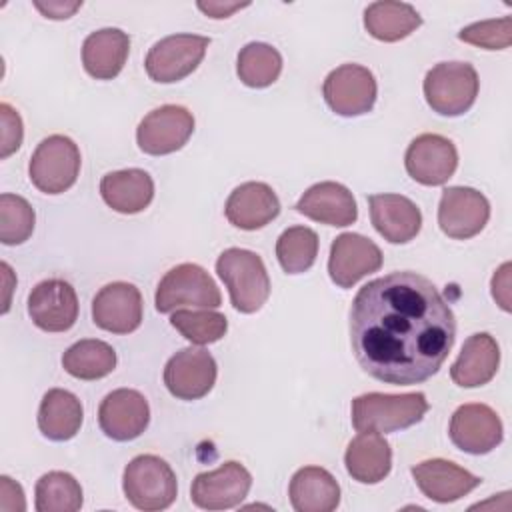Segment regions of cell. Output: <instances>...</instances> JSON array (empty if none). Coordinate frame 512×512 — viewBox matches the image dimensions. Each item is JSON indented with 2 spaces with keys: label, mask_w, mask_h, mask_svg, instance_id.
<instances>
[{
  "label": "cell",
  "mask_w": 512,
  "mask_h": 512,
  "mask_svg": "<svg viewBox=\"0 0 512 512\" xmlns=\"http://www.w3.org/2000/svg\"><path fill=\"white\" fill-rule=\"evenodd\" d=\"M216 374L214 356L204 348L188 346L166 362L164 384L178 400H198L212 390Z\"/></svg>",
  "instance_id": "obj_12"
},
{
  "label": "cell",
  "mask_w": 512,
  "mask_h": 512,
  "mask_svg": "<svg viewBox=\"0 0 512 512\" xmlns=\"http://www.w3.org/2000/svg\"><path fill=\"white\" fill-rule=\"evenodd\" d=\"M34 496L38 512H76L82 508V486L72 474L62 470L40 476Z\"/></svg>",
  "instance_id": "obj_33"
},
{
  "label": "cell",
  "mask_w": 512,
  "mask_h": 512,
  "mask_svg": "<svg viewBox=\"0 0 512 512\" xmlns=\"http://www.w3.org/2000/svg\"><path fill=\"white\" fill-rule=\"evenodd\" d=\"M150 422L148 400L132 388H118L106 394L98 408V424L102 432L116 440L128 442L138 438Z\"/></svg>",
  "instance_id": "obj_18"
},
{
  "label": "cell",
  "mask_w": 512,
  "mask_h": 512,
  "mask_svg": "<svg viewBox=\"0 0 512 512\" xmlns=\"http://www.w3.org/2000/svg\"><path fill=\"white\" fill-rule=\"evenodd\" d=\"M34 6H36L46 18L64 20V18H70V16L82 6V2H72V4H66V2H48V4L36 2Z\"/></svg>",
  "instance_id": "obj_41"
},
{
  "label": "cell",
  "mask_w": 512,
  "mask_h": 512,
  "mask_svg": "<svg viewBox=\"0 0 512 512\" xmlns=\"http://www.w3.org/2000/svg\"><path fill=\"white\" fill-rule=\"evenodd\" d=\"M0 158H8L22 144L24 128L20 114L6 102L0 104Z\"/></svg>",
  "instance_id": "obj_38"
},
{
  "label": "cell",
  "mask_w": 512,
  "mask_h": 512,
  "mask_svg": "<svg viewBox=\"0 0 512 512\" xmlns=\"http://www.w3.org/2000/svg\"><path fill=\"white\" fill-rule=\"evenodd\" d=\"M288 496L296 512H332L340 504V486L328 470L304 466L292 476Z\"/></svg>",
  "instance_id": "obj_26"
},
{
  "label": "cell",
  "mask_w": 512,
  "mask_h": 512,
  "mask_svg": "<svg viewBox=\"0 0 512 512\" xmlns=\"http://www.w3.org/2000/svg\"><path fill=\"white\" fill-rule=\"evenodd\" d=\"M318 256V234L308 226L286 228L276 242V258L284 272L302 274Z\"/></svg>",
  "instance_id": "obj_34"
},
{
  "label": "cell",
  "mask_w": 512,
  "mask_h": 512,
  "mask_svg": "<svg viewBox=\"0 0 512 512\" xmlns=\"http://www.w3.org/2000/svg\"><path fill=\"white\" fill-rule=\"evenodd\" d=\"M490 218L486 196L468 186H450L438 204V226L454 240H468L480 234Z\"/></svg>",
  "instance_id": "obj_11"
},
{
  "label": "cell",
  "mask_w": 512,
  "mask_h": 512,
  "mask_svg": "<svg viewBox=\"0 0 512 512\" xmlns=\"http://www.w3.org/2000/svg\"><path fill=\"white\" fill-rule=\"evenodd\" d=\"M370 220L390 244H406L422 228L420 208L402 194H370Z\"/></svg>",
  "instance_id": "obj_20"
},
{
  "label": "cell",
  "mask_w": 512,
  "mask_h": 512,
  "mask_svg": "<svg viewBox=\"0 0 512 512\" xmlns=\"http://www.w3.org/2000/svg\"><path fill=\"white\" fill-rule=\"evenodd\" d=\"M510 270L512 264L504 262L492 276V296L504 312H510Z\"/></svg>",
  "instance_id": "obj_40"
},
{
  "label": "cell",
  "mask_w": 512,
  "mask_h": 512,
  "mask_svg": "<svg viewBox=\"0 0 512 512\" xmlns=\"http://www.w3.org/2000/svg\"><path fill=\"white\" fill-rule=\"evenodd\" d=\"M210 38L198 34H172L158 40L146 54L144 68L154 82L172 84L190 76L202 62Z\"/></svg>",
  "instance_id": "obj_8"
},
{
  "label": "cell",
  "mask_w": 512,
  "mask_h": 512,
  "mask_svg": "<svg viewBox=\"0 0 512 512\" xmlns=\"http://www.w3.org/2000/svg\"><path fill=\"white\" fill-rule=\"evenodd\" d=\"M500 348L496 340L478 332L466 338L456 362L450 368V378L462 388H478L488 384L498 370Z\"/></svg>",
  "instance_id": "obj_24"
},
{
  "label": "cell",
  "mask_w": 512,
  "mask_h": 512,
  "mask_svg": "<svg viewBox=\"0 0 512 512\" xmlns=\"http://www.w3.org/2000/svg\"><path fill=\"white\" fill-rule=\"evenodd\" d=\"M224 214L240 230H258L280 214V200L268 184L244 182L228 196Z\"/></svg>",
  "instance_id": "obj_22"
},
{
  "label": "cell",
  "mask_w": 512,
  "mask_h": 512,
  "mask_svg": "<svg viewBox=\"0 0 512 512\" xmlns=\"http://www.w3.org/2000/svg\"><path fill=\"white\" fill-rule=\"evenodd\" d=\"M28 314L44 332H66L78 318L76 290L60 278L42 280L28 296Z\"/></svg>",
  "instance_id": "obj_17"
},
{
  "label": "cell",
  "mask_w": 512,
  "mask_h": 512,
  "mask_svg": "<svg viewBox=\"0 0 512 512\" xmlns=\"http://www.w3.org/2000/svg\"><path fill=\"white\" fill-rule=\"evenodd\" d=\"M216 272L230 292L232 306L242 314L258 312L270 296V278L262 258L244 248H228L216 260Z\"/></svg>",
  "instance_id": "obj_3"
},
{
  "label": "cell",
  "mask_w": 512,
  "mask_h": 512,
  "mask_svg": "<svg viewBox=\"0 0 512 512\" xmlns=\"http://www.w3.org/2000/svg\"><path fill=\"white\" fill-rule=\"evenodd\" d=\"M412 476L420 492L440 504L460 500L482 482L478 476L444 458H432L412 466Z\"/></svg>",
  "instance_id": "obj_21"
},
{
  "label": "cell",
  "mask_w": 512,
  "mask_h": 512,
  "mask_svg": "<svg viewBox=\"0 0 512 512\" xmlns=\"http://www.w3.org/2000/svg\"><path fill=\"white\" fill-rule=\"evenodd\" d=\"M246 6L248 2H198V8L210 18H228Z\"/></svg>",
  "instance_id": "obj_42"
},
{
  "label": "cell",
  "mask_w": 512,
  "mask_h": 512,
  "mask_svg": "<svg viewBox=\"0 0 512 512\" xmlns=\"http://www.w3.org/2000/svg\"><path fill=\"white\" fill-rule=\"evenodd\" d=\"M296 210L306 218L328 226H350L358 218L352 192L338 182H318L310 186L298 200Z\"/></svg>",
  "instance_id": "obj_23"
},
{
  "label": "cell",
  "mask_w": 512,
  "mask_h": 512,
  "mask_svg": "<svg viewBox=\"0 0 512 512\" xmlns=\"http://www.w3.org/2000/svg\"><path fill=\"white\" fill-rule=\"evenodd\" d=\"M344 464L348 474L360 484H378L390 474L392 450L378 432H360L350 440Z\"/></svg>",
  "instance_id": "obj_28"
},
{
  "label": "cell",
  "mask_w": 512,
  "mask_h": 512,
  "mask_svg": "<svg viewBox=\"0 0 512 512\" xmlns=\"http://www.w3.org/2000/svg\"><path fill=\"white\" fill-rule=\"evenodd\" d=\"M102 200L120 214H138L154 198V180L140 168L108 172L100 180Z\"/></svg>",
  "instance_id": "obj_27"
},
{
  "label": "cell",
  "mask_w": 512,
  "mask_h": 512,
  "mask_svg": "<svg viewBox=\"0 0 512 512\" xmlns=\"http://www.w3.org/2000/svg\"><path fill=\"white\" fill-rule=\"evenodd\" d=\"M238 78L250 88H266L274 84L282 72L280 52L264 42H250L238 52Z\"/></svg>",
  "instance_id": "obj_32"
},
{
  "label": "cell",
  "mask_w": 512,
  "mask_h": 512,
  "mask_svg": "<svg viewBox=\"0 0 512 512\" xmlns=\"http://www.w3.org/2000/svg\"><path fill=\"white\" fill-rule=\"evenodd\" d=\"M478 74L468 62H440L426 72L424 98L442 116H462L478 96Z\"/></svg>",
  "instance_id": "obj_5"
},
{
  "label": "cell",
  "mask_w": 512,
  "mask_h": 512,
  "mask_svg": "<svg viewBox=\"0 0 512 512\" xmlns=\"http://www.w3.org/2000/svg\"><path fill=\"white\" fill-rule=\"evenodd\" d=\"M452 308L426 276L390 272L364 284L350 308V344L360 368L394 386L434 376L454 346Z\"/></svg>",
  "instance_id": "obj_1"
},
{
  "label": "cell",
  "mask_w": 512,
  "mask_h": 512,
  "mask_svg": "<svg viewBox=\"0 0 512 512\" xmlns=\"http://www.w3.org/2000/svg\"><path fill=\"white\" fill-rule=\"evenodd\" d=\"M322 94L332 112L352 118L372 110L378 86L368 68L360 64H342L326 76Z\"/></svg>",
  "instance_id": "obj_9"
},
{
  "label": "cell",
  "mask_w": 512,
  "mask_h": 512,
  "mask_svg": "<svg viewBox=\"0 0 512 512\" xmlns=\"http://www.w3.org/2000/svg\"><path fill=\"white\" fill-rule=\"evenodd\" d=\"M0 510L2 512H24L26 500L22 486L10 476H0Z\"/></svg>",
  "instance_id": "obj_39"
},
{
  "label": "cell",
  "mask_w": 512,
  "mask_h": 512,
  "mask_svg": "<svg viewBox=\"0 0 512 512\" xmlns=\"http://www.w3.org/2000/svg\"><path fill=\"white\" fill-rule=\"evenodd\" d=\"M252 476L240 462H224L216 470L200 472L192 480L190 498L202 510H228L250 492Z\"/></svg>",
  "instance_id": "obj_13"
},
{
  "label": "cell",
  "mask_w": 512,
  "mask_h": 512,
  "mask_svg": "<svg viewBox=\"0 0 512 512\" xmlns=\"http://www.w3.org/2000/svg\"><path fill=\"white\" fill-rule=\"evenodd\" d=\"M382 252L366 236L344 232L330 246L328 274L340 288H352L364 276L380 270Z\"/></svg>",
  "instance_id": "obj_16"
},
{
  "label": "cell",
  "mask_w": 512,
  "mask_h": 512,
  "mask_svg": "<svg viewBox=\"0 0 512 512\" xmlns=\"http://www.w3.org/2000/svg\"><path fill=\"white\" fill-rule=\"evenodd\" d=\"M84 410L80 400L62 388H52L44 394L38 408V428L54 442L70 440L82 426Z\"/></svg>",
  "instance_id": "obj_29"
},
{
  "label": "cell",
  "mask_w": 512,
  "mask_h": 512,
  "mask_svg": "<svg viewBox=\"0 0 512 512\" xmlns=\"http://www.w3.org/2000/svg\"><path fill=\"white\" fill-rule=\"evenodd\" d=\"M92 320L112 334H130L142 324V294L130 282H112L92 300Z\"/></svg>",
  "instance_id": "obj_19"
},
{
  "label": "cell",
  "mask_w": 512,
  "mask_h": 512,
  "mask_svg": "<svg viewBox=\"0 0 512 512\" xmlns=\"http://www.w3.org/2000/svg\"><path fill=\"white\" fill-rule=\"evenodd\" d=\"M170 324L192 344L204 346L224 338L228 330V320L224 314L210 308L202 310H176Z\"/></svg>",
  "instance_id": "obj_35"
},
{
  "label": "cell",
  "mask_w": 512,
  "mask_h": 512,
  "mask_svg": "<svg viewBox=\"0 0 512 512\" xmlns=\"http://www.w3.org/2000/svg\"><path fill=\"white\" fill-rule=\"evenodd\" d=\"M130 36L120 28H102L86 36L82 44L84 70L96 80L116 78L128 58Z\"/></svg>",
  "instance_id": "obj_25"
},
{
  "label": "cell",
  "mask_w": 512,
  "mask_h": 512,
  "mask_svg": "<svg viewBox=\"0 0 512 512\" xmlns=\"http://www.w3.org/2000/svg\"><path fill=\"white\" fill-rule=\"evenodd\" d=\"M62 366L78 380H98L116 368V352L104 340H78L64 352Z\"/></svg>",
  "instance_id": "obj_31"
},
{
  "label": "cell",
  "mask_w": 512,
  "mask_h": 512,
  "mask_svg": "<svg viewBox=\"0 0 512 512\" xmlns=\"http://www.w3.org/2000/svg\"><path fill=\"white\" fill-rule=\"evenodd\" d=\"M0 268H2V274H4V288H6V298H4V308H2V312H8V308H10V282L14 280V276H12V270H10V266L6 264V262H2L0 264Z\"/></svg>",
  "instance_id": "obj_43"
},
{
  "label": "cell",
  "mask_w": 512,
  "mask_h": 512,
  "mask_svg": "<svg viewBox=\"0 0 512 512\" xmlns=\"http://www.w3.org/2000/svg\"><path fill=\"white\" fill-rule=\"evenodd\" d=\"M450 440L462 452L480 456L492 452L504 438L498 414L486 404H462L450 418Z\"/></svg>",
  "instance_id": "obj_14"
},
{
  "label": "cell",
  "mask_w": 512,
  "mask_h": 512,
  "mask_svg": "<svg viewBox=\"0 0 512 512\" xmlns=\"http://www.w3.org/2000/svg\"><path fill=\"white\" fill-rule=\"evenodd\" d=\"M194 132V116L184 106L164 104L148 112L138 128V148L152 156H164L180 150Z\"/></svg>",
  "instance_id": "obj_10"
},
{
  "label": "cell",
  "mask_w": 512,
  "mask_h": 512,
  "mask_svg": "<svg viewBox=\"0 0 512 512\" xmlns=\"http://www.w3.org/2000/svg\"><path fill=\"white\" fill-rule=\"evenodd\" d=\"M122 488L126 500L146 512L168 508L178 494L174 470L166 460L154 454H140L126 464Z\"/></svg>",
  "instance_id": "obj_4"
},
{
  "label": "cell",
  "mask_w": 512,
  "mask_h": 512,
  "mask_svg": "<svg viewBox=\"0 0 512 512\" xmlns=\"http://www.w3.org/2000/svg\"><path fill=\"white\" fill-rule=\"evenodd\" d=\"M30 182L44 194H62L74 186L80 174V150L64 134L44 138L28 164Z\"/></svg>",
  "instance_id": "obj_6"
},
{
  "label": "cell",
  "mask_w": 512,
  "mask_h": 512,
  "mask_svg": "<svg viewBox=\"0 0 512 512\" xmlns=\"http://www.w3.org/2000/svg\"><path fill=\"white\" fill-rule=\"evenodd\" d=\"M426 412L428 400L422 392H368L352 400V424L358 432H396L418 424Z\"/></svg>",
  "instance_id": "obj_2"
},
{
  "label": "cell",
  "mask_w": 512,
  "mask_h": 512,
  "mask_svg": "<svg viewBox=\"0 0 512 512\" xmlns=\"http://www.w3.org/2000/svg\"><path fill=\"white\" fill-rule=\"evenodd\" d=\"M154 302L160 314H168L182 306L218 308L222 296L216 282L202 266L184 262L164 274L158 282Z\"/></svg>",
  "instance_id": "obj_7"
},
{
  "label": "cell",
  "mask_w": 512,
  "mask_h": 512,
  "mask_svg": "<svg viewBox=\"0 0 512 512\" xmlns=\"http://www.w3.org/2000/svg\"><path fill=\"white\" fill-rule=\"evenodd\" d=\"M422 24V16L406 2H372L364 10V28L382 42H398L412 34Z\"/></svg>",
  "instance_id": "obj_30"
},
{
  "label": "cell",
  "mask_w": 512,
  "mask_h": 512,
  "mask_svg": "<svg viewBox=\"0 0 512 512\" xmlns=\"http://www.w3.org/2000/svg\"><path fill=\"white\" fill-rule=\"evenodd\" d=\"M458 38L462 42H468L472 46H480L484 50H504L512 44V18H492L474 22L458 32Z\"/></svg>",
  "instance_id": "obj_37"
},
{
  "label": "cell",
  "mask_w": 512,
  "mask_h": 512,
  "mask_svg": "<svg viewBox=\"0 0 512 512\" xmlns=\"http://www.w3.org/2000/svg\"><path fill=\"white\" fill-rule=\"evenodd\" d=\"M406 172L424 186H442L458 166L456 146L440 134L416 136L404 156Z\"/></svg>",
  "instance_id": "obj_15"
},
{
  "label": "cell",
  "mask_w": 512,
  "mask_h": 512,
  "mask_svg": "<svg viewBox=\"0 0 512 512\" xmlns=\"http://www.w3.org/2000/svg\"><path fill=\"white\" fill-rule=\"evenodd\" d=\"M34 208L18 194L0 196V240L6 246L26 242L34 232Z\"/></svg>",
  "instance_id": "obj_36"
}]
</instances>
